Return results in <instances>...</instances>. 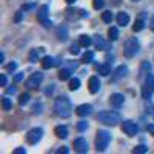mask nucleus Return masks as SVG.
<instances>
[{"mask_svg": "<svg viewBox=\"0 0 154 154\" xmlns=\"http://www.w3.org/2000/svg\"><path fill=\"white\" fill-rule=\"evenodd\" d=\"M22 19H23V12H22V11H17L16 16H14V22L19 23V22H22Z\"/></svg>", "mask_w": 154, "mask_h": 154, "instance_id": "4c0bfd02", "label": "nucleus"}, {"mask_svg": "<svg viewBox=\"0 0 154 154\" xmlns=\"http://www.w3.org/2000/svg\"><path fill=\"white\" fill-rule=\"evenodd\" d=\"M108 38H109L111 42H114V40H117V38H119V29L116 28V26H111L108 29Z\"/></svg>", "mask_w": 154, "mask_h": 154, "instance_id": "4be33fe9", "label": "nucleus"}, {"mask_svg": "<svg viewBox=\"0 0 154 154\" xmlns=\"http://www.w3.org/2000/svg\"><path fill=\"white\" fill-rule=\"evenodd\" d=\"M146 83L152 88V91H154V74H148L146 75Z\"/></svg>", "mask_w": 154, "mask_h": 154, "instance_id": "f704fd0d", "label": "nucleus"}, {"mask_svg": "<svg viewBox=\"0 0 154 154\" xmlns=\"http://www.w3.org/2000/svg\"><path fill=\"white\" fill-rule=\"evenodd\" d=\"M72 146H74V151L80 152V154L88 152V142H86L85 139H82V137L75 139V140H74V143H72Z\"/></svg>", "mask_w": 154, "mask_h": 154, "instance_id": "6e6552de", "label": "nucleus"}, {"mask_svg": "<svg viewBox=\"0 0 154 154\" xmlns=\"http://www.w3.org/2000/svg\"><path fill=\"white\" fill-rule=\"evenodd\" d=\"M0 86H6V75L0 74Z\"/></svg>", "mask_w": 154, "mask_h": 154, "instance_id": "ea45409f", "label": "nucleus"}, {"mask_svg": "<svg viewBox=\"0 0 154 154\" xmlns=\"http://www.w3.org/2000/svg\"><path fill=\"white\" fill-rule=\"evenodd\" d=\"M43 53V48H35V49H31L29 53V62H37L40 59V54Z\"/></svg>", "mask_w": 154, "mask_h": 154, "instance_id": "a211bd4d", "label": "nucleus"}, {"mask_svg": "<svg viewBox=\"0 0 154 154\" xmlns=\"http://www.w3.org/2000/svg\"><path fill=\"white\" fill-rule=\"evenodd\" d=\"M32 8H35V5H34V3H28V5H23V11H29V9H32Z\"/></svg>", "mask_w": 154, "mask_h": 154, "instance_id": "79ce46f5", "label": "nucleus"}, {"mask_svg": "<svg viewBox=\"0 0 154 154\" xmlns=\"http://www.w3.org/2000/svg\"><path fill=\"white\" fill-rule=\"evenodd\" d=\"M97 119L100 123H103L106 126H116L117 123H120V116L116 111H100Z\"/></svg>", "mask_w": 154, "mask_h": 154, "instance_id": "f03ea898", "label": "nucleus"}, {"mask_svg": "<svg viewBox=\"0 0 154 154\" xmlns=\"http://www.w3.org/2000/svg\"><path fill=\"white\" fill-rule=\"evenodd\" d=\"M42 109H43L42 103H35L32 106V114H42Z\"/></svg>", "mask_w": 154, "mask_h": 154, "instance_id": "72a5a7b5", "label": "nucleus"}, {"mask_svg": "<svg viewBox=\"0 0 154 154\" xmlns=\"http://www.w3.org/2000/svg\"><path fill=\"white\" fill-rule=\"evenodd\" d=\"M69 53L72 54V56H77L80 53V45L77 43V45H71V48H69Z\"/></svg>", "mask_w": 154, "mask_h": 154, "instance_id": "2f4dec72", "label": "nucleus"}, {"mask_svg": "<svg viewBox=\"0 0 154 154\" xmlns=\"http://www.w3.org/2000/svg\"><path fill=\"white\" fill-rule=\"evenodd\" d=\"M139 49H140V45L139 42L136 40V38H128V40L123 43V56L128 57V59H131L134 57L137 53H139Z\"/></svg>", "mask_w": 154, "mask_h": 154, "instance_id": "20e7f679", "label": "nucleus"}, {"mask_svg": "<svg viewBox=\"0 0 154 154\" xmlns=\"http://www.w3.org/2000/svg\"><path fill=\"white\" fill-rule=\"evenodd\" d=\"M112 19H114V16H112V12H111V11H105V12H102V20H103L105 23H111V22H112Z\"/></svg>", "mask_w": 154, "mask_h": 154, "instance_id": "cd10ccee", "label": "nucleus"}, {"mask_svg": "<svg viewBox=\"0 0 154 154\" xmlns=\"http://www.w3.org/2000/svg\"><path fill=\"white\" fill-rule=\"evenodd\" d=\"M22 79H23V74H22V72H20V74H17V75L14 77V80H16V82H20Z\"/></svg>", "mask_w": 154, "mask_h": 154, "instance_id": "49530a36", "label": "nucleus"}, {"mask_svg": "<svg viewBox=\"0 0 154 154\" xmlns=\"http://www.w3.org/2000/svg\"><path fill=\"white\" fill-rule=\"evenodd\" d=\"M57 65V62L54 60V57H49V56H45L42 59V68L43 69H49V68H54Z\"/></svg>", "mask_w": 154, "mask_h": 154, "instance_id": "2eb2a0df", "label": "nucleus"}, {"mask_svg": "<svg viewBox=\"0 0 154 154\" xmlns=\"http://www.w3.org/2000/svg\"><path fill=\"white\" fill-rule=\"evenodd\" d=\"M42 137H43L42 128H32V130H29L28 134H26V140H28L29 145H37L42 140Z\"/></svg>", "mask_w": 154, "mask_h": 154, "instance_id": "39448f33", "label": "nucleus"}, {"mask_svg": "<svg viewBox=\"0 0 154 154\" xmlns=\"http://www.w3.org/2000/svg\"><path fill=\"white\" fill-rule=\"evenodd\" d=\"M69 75H71V69H69V68H62V69L59 71V79H60V80H68Z\"/></svg>", "mask_w": 154, "mask_h": 154, "instance_id": "5701e85b", "label": "nucleus"}, {"mask_svg": "<svg viewBox=\"0 0 154 154\" xmlns=\"http://www.w3.org/2000/svg\"><path fill=\"white\" fill-rule=\"evenodd\" d=\"M96 46H97V49H108V45L105 43V40H103V38H102L100 35H97L96 37Z\"/></svg>", "mask_w": 154, "mask_h": 154, "instance_id": "a878e982", "label": "nucleus"}, {"mask_svg": "<svg viewBox=\"0 0 154 154\" xmlns=\"http://www.w3.org/2000/svg\"><path fill=\"white\" fill-rule=\"evenodd\" d=\"M123 102H125V97H123V94H120V93H114V94H111V97H109V103H111V106H114V108H120V106L123 105Z\"/></svg>", "mask_w": 154, "mask_h": 154, "instance_id": "9d476101", "label": "nucleus"}, {"mask_svg": "<svg viewBox=\"0 0 154 154\" xmlns=\"http://www.w3.org/2000/svg\"><path fill=\"white\" fill-rule=\"evenodd\" d=\"M54 134H56L59 139H66V137H68V128H66V126L59 125V126H56Z\"/></svg>", "mask_w": 154, "mask_h": 154, "instance_id": "dca6fc26", "label": "nucleus"}, {"mask_svg": "<svg viewBox=\"0 0 154 154\" xmlns=\"http://www.w3.org/2000/svg\"><path fill=\"white\" fill-rule=\"evenodd\" d=\"M97 72L100 74V75H109L111 74V66L108 65V63H103V65H99L97 66Z\"/></svg>", "mask_w": 154, "mask_h": 154, "instance_id": "6ab92c4d", "label": "nucleus"}, {"mask_svg": "<svg viewBox=\"0 0 154 154\" xmlns=\"http://www.w3.org/2000/svg\"><path fill=\"white\" fill-rule=\"evenodd\" d=\"M143 28H145V22H143L142 19H137V20L134 22V25H133V31H134V32L142 31Z\"/></svg>", "mask_w": 154, "mask_h": 154, "instance_id": "b1692460", "label": "nucleus"}, {"mask_svg": "<svg viewBox=\"0 0 154 154\" xmlns=\"http://www.w3.org/2000/svg\"><path fill=\"white\" fill-rule=\"evenodd\" d=\"M56 35H57V38H59V40L65 42L66 38H68V28L65 26V25H60V26L56 29Z\"/></svg>", "mask_w": 154, "mask_h": 154, "instance_id": "4468645a", "label": "nucleus"}, {"mask_svg": "<svg viewBox=\"0 0 154 154\" xmlns=\"http://www.w3.org/2000/svg\"><path fill=\"white\" fill-rule=\"evenodd\" d=\"M131 2H139V0H131Z\"/></svg>", "mask_w": 154, "mask_h": 154, "instance_id": "5fc2aeb1", "label": "nucleus"}, {"mask_svg": "<svg viewBox=\"0 0 154 154\" xmlns=\"http://www.w3.org/2000/svg\"><path fill=\"white\" fill-rule=\"evenodd\" d=\"M142 68H143V69H149L151 66H149V63H143V65H142Z\"/></svg>", "mask_w": 154, "mask_h": 154, "instance_id": "8fccbe9b", "label": "nucleus"}, {"mask_svg": "<svg viewBox=\"0 0 154 154\" xmlns=\"http://www.w3.org/2000/svg\"><path fill=\"white\" fill-rule=\"evenodd\" d=\"M2 108H3V111H9L12 108V102L8 97H3L2 99Z\"/></svg>", "mask_w": 154, "mask_h": 154, "instance_id": "c85d7f7f", "label": "nucleus"}, {"mask_svg": "<svg viewBox=\"0 0 154 154\" xmlns=\"http://www.w3.org/2000/svg\"><path fill=\"white\" fill-rule=\"evenodd\" d=\"M146 130H148V133H149L151 136H154V123H148V125H146Z\"/></svg>", "mask_w": 154, "mask_h": 154, "instance_id": "a19ab883", "label": "nucleus"}, {"mask_svg": "<svg viewBox=\"0 0 154 154\" xmlns=\"http://www.w3.org/2000/svg\"><path fill=\"white\" fill-rule=\"evenodd\" d=\"M57 152H68V148H65V146H63V148H60Z\"/></svg>", "mask_w": 154, "mask_h": 154, "instance_id": "3c124183", "label": "nucleus"}, {"mask_svg": "<svg viewBox=\"0 0 154 154\" xmlns=\"http://www.w3.org/2000/svg\"><path fill=\"white\" fill-rule=\"evenodd\" d=\"M149 28H151V29L154 31V16L151 17V22H149Z\"/></svg>", "mask_w": 154, "mask_h": 154, "instance_id": "09e8293b", "label": "nucleus"}, {"mask_svg": "<svg viewBox=\"0 0 154 154\" xmlns=\"http://www.w3.org/2000/svg\"><path fill=\"white\" fill-rule=\"evenodd\" d=\"M53 91H54V85H49V88L45 89V94H53Z\"/></svg>", "mask_w": 154, "mask_h": 154, "instance_id": "37998d69", "label": "nucleus"}, {"mask_svg": "<svg viewBox=\"0 0 154 154\" xmlns=\"http://www.w3.org/2000/svg\"><path fill=\"white\" fill-rule=\"evenodd\" d=\"M65 2H66L68 5H72V3H75V0H65Z\"/></svg>", "mask_w": 154, "mask_h": 154, "instance_id": "864d4df0", "label": "nucleus"}, {"mask_svg": "<svg viewBox=\"0 0 154 154\" xmlns=\"http://www.w3.org/2000/svg\"><path fill=\"white\" fill-rule=\"evenodd\" d=\"M103 5H105L103 0H93V8L94 9H102V8H103Z\"/></svg>", "mask_w": 154, "mask_h": 154, "instance_id": "473e14b6", "label": "nucleus"}, {"mask_svg": "<svg viewBox=\"0 0 154 154\" xmlns=\"http://www.w3.org/2000/svg\"><path fill=\"white\" fill-rule=\"evenodd\" d=\"M6 93H8V94H14V93H16V88H14V86H12V88H8Z\"/></svg>", "mask_w": 154, "mask_h": 154, "instance_id": "de8ad7c7", "label": "nucleus"}, {"mask_svg": "<svg viewBox=\"0 0 154 154\" xmlns=\"http://www.w3.org/2000/svg\"><path fill=\"white\" fill-rule=\"evenodd\" d=\"M54 111H56V114L59 116V117L68 119L69 116H71V111H72V109H71V102H69V99L65 97V96L56 99V102H54Z\"/></svg>", "mask_w": 154, "mask_h": 154, "instance_id": "f257e3e1", "label": "nucleus"}, {"mask_svg": "<svg viewBox=\"0 0 154 154\" xmlns=\"http://www.w3.org/2000/svg\"><path fill=\"white\" fill-rule=\"evenodd\" d=\"M65 12H66V17H68L69 20H72V19H75V17H77V16L74 14L75 11H74V9H71V8H68V9H66Z\"/></svg>", "mask_w": 154, "mask_h": 154, "instance_id": "c9c22d12", "label": "nucleus"}, {"mask_svg": "<svg viewBox=\"0 0 154 154\" xmlns=\"http://www.w3.org/2000/svg\"><path fill=\"white\" fill-rule=\"evenodd\" d=\"M133 152H134V154H143V152H148V146H145V145H139V146H136V148L133 149Z\"/></svg>", "mask_w": 154, "mask_h": 154, "instance_id": "7c9ffc66", "label": "nucleus"}, {"mask_svg": "<svg viewBox=\"0 0 154 154\" xmlns=\"http://www.w3.org/2000/svg\"><path fill=\"white\" fill-rule=\"evenodd\" d=\"M126 74H128V68L122 65V66H119L117 69H116V72H114V75L111 77V80H112V82H117L119 79H122V77H125Z\"/></svg>", "mask_w": 154, "mask_h": 154, "instance_id": "ddd939ff", "label": "nucleus"}, {"mask_svg": "<svg viewBox=\"0 0 154 154\" xmlns=\"http://www.w3.org/2000/svg\"><path fill=\"white\" fill-rule=\"evenodd\" d=\"M68 88L71 89V91H77V89L80 88V80L77 79V77L71 79V80H69V85H68Z\"/></svg>", "mask_w": 154, "mask_h": 154, "instance_id": "393cba45", "label": "nucleus"}, {"mask_svg": "<svg viewBox=\"0 0 154 154\" xmlns=\"http://www.w3.org/2000/svg\"><path fill=\"white\" fill-rule=\"evenodd\" d=\"M86 128H88V123H86V122H83V120L77 123V130H79V131H85Z\"/></svg>", "mask_w": 154, "mask_h": 154, "instance_id": "e433bc0d", "label": "nucleus"}, {"mask_svg": "<svg viewBox=\"0 0 154 154\" xmlns=\"http://www.w3.org/2000/svg\"><path fill=\"white\" fill-rule=\"evenodd\" d=\"M91 43H93V38L89 37V35H85V34H83V35L79 37V45H80L82 48H88Z\"/></svg>", "mask_w": 154, "mask_h": 154, "instance_id": "aec40b11", "label": "nucleus"}, {"mask_svg": "<svg viewBox=\"0 0 154 154\" xmlns=\"http://www.w3.org/2000/svg\"><path fill=\"white\" fill-rule=\"evenodd\" d=\"M99 89H100V80H99V77L97 75L89 77V80H88V91L91 93V94H96V93H99Z\"/></svg>", "mask_w": 154, "mask_h": 154, "instance_id": "1a4fd4ad", "label": "nucleus"}, {"mask_svg": "<svg viewBox=\"0 0 154 154\" xmlns=\"http://www.w3.org/2000/svg\"><path fill=\"white\" fill-rule=\"evenodd\" d=\"M49 8H48V5H43V6H40L38 8V11H37V20L40 22L42 25H45L46 22H48V14H49Z\"/></svg>", "mask_w": 154, "mask_h": 154, "instance_id": "9b49d317", "label": "nucleus"}, {"mask_svg": "<svg viewBox=\"0 0 154 154\" xmlns=\"http://www.w3.org/2000/svg\"><path fill=\"white\" fill-rule=\"evenodd\" d=\"M93 112V106L88 105V103H83V105H79L75 108V114L80 116V117H86V116H89Z\"/></svg>", "mask_w": 154, "mask_h": 154, "instance_id": "f8f14e48", "label": "nucleus"}, {"mask_svg": "<svg viewBox=\"0 0 154 154\" xmlns=\"http://www.w3.org/2000/svg\"><path fill=\"white\" fill-rule=\"evenodd\" d=\"M122 131L126 136H136L139 133V126H137V123H134L131 120H125L122 123Z\"/></svg>", "mask_w": 154, "mask_h": 154, "instance_id": "0eeeda50", "label": "nucleus"}, {"mask_svg": "<svg viewBox=\"0 0 154 154\" xmlns=\"http://www.w3.org/2000/svg\"><path fill=\"white\" fill-rule=\"evenodd\" d=\"M42 80H43V74H42V72H32L28 79H26L25 85H26L28 88H37L38 85L42 83Z\"/></svg>", "mask_w": 154, "mask_h": 154, "instance_id": "423d86ee", "label": "nucleus"}, {"mask_svg": "<svg viewBox=\"0 0 154 154\" xmlns=\"http://www.w3.org/2000/svg\"><path fill=\"white\" fill-rule=\"evenodd\" d=\"M5 62V54L2 53V54H0V63H3Z\"/></svg>", "mask_w": 154, "mask_h": 154, "instance_id": "603ef678", "label": "nucleus"}, {"mask_svg": "<svg viewBox=\"0 0 154 154\" xmlns=\"http://www.w3.org/2000/svg\"><path fill=\"white\" fill-rule=\"evenodd\" d=\"M79 12H80V14H79L80 17H88V11H85V9H80Z\"/></svg>", "mask_w": 154, "mask_h": 154, "instance_id": "a18cd8bd", "label": "nucleus"}, {"mask_svg": "<svg viewBox=\"0 0 154 154\" xmlns=\"http://www.w3.org/2000/svg\"><path fill=\"white\" fill-rule=\"evenodd\" d=\"M111 142V134L105 130H100L97 131V137H96V149L97 151H105L108 148Z\"/></svg>", "mask_w": 154, "mask_h": 154, "instance_id": "7ed1b4c3", "label": "nucleus"}, {"mask_svg": "<svg viewBox=\"0 0 154 154\" xmlns=\"http://www.w3.org/2000/svg\"><path fill=\"white\" fill-rule=\"evenodd\" d=\"M29 102V94L28 93H23V94H20V97H19V105H26Z\"/></svg>", "mask_w": 154, "mask_h": 154, "instance_id": "c756f323", "label": "nucleus"}, {"mask_svg": "<svg viewBox=\"0 0 154 154\" xmlns=\"http://www.w3.org/2000/svg\"><path fill=\"white\" fill-rule=\"evenodd\" d=\"M16 68H17V63H16V62H12V63H9V65L6 66V69H8L9 72H12V71H16Z\"/></svg>", "mask_w": 154, "mask_h": 154, "instance_id": "58836bf2", "label": "nucleus"}, {"mask_svg": "<svg viewBox=\"0 0 154 154\" xmlns=\"http://www.w3.org/2000/svg\"><path fill=\"white\" fill-rule=\"evenodd\" d=\"M152 93H154V91H152V88H151L148 83H145V85L142 86V97H143V99H146V100L151 99Z\"/></svg>", "mask_w": 154, "mask_h": 154, "instance_id": "412c9836", "label": "nucleus"}, {"mask_svg": "<svg viewBox=\"0 0 154 154\" xmlns=\"http://www.w3.org/2000/svg\"><path fill=\"white\" fill-rule=\"evenodd\" d=\"M26 151H25V148H17V149H14V154H25Z\"/></svg>", "mask_w": 154, "mask_h": 154, "instance_id": "c03bdc74", "label": "nucleus"}, {"mask_svg": "<svg viewBox=\"0 0 154 154\" xmlns=\"http://www.w3.org/2000/svg\"><path fill=\"white\" fill-rule=\"evenodd\" d=\"M116 20H117V25H120V26H126L128 22H130V16H128L126 12H119Z\"/></svg>", "mask_w": 154, "mask_h": 154, "instance_id": "f3484780", "label": "nucleus"}, {"mask_svg": "<svg viewBox=\"0 0 154 154\" xmlns=\"http://www.w3.org/2000/svg\"><path fill=\"white\" fill-rule=\"evenodd\" d=\"M94 60V53L93 51H86V53L83 54V57H82V62L83 63H91Z\"/></svg>", "mask_w": 154, "mask_h": 154, "instance_id": "bb28decb", "label": "nucleus"}]
</instances>
